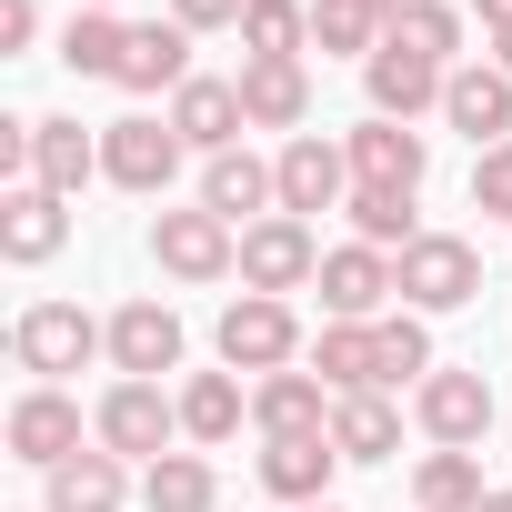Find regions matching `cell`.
I'll return each mask as SVG.
<instances>
[{"label": "cell", "mask_w": 512, "mask_h": 512, "mask_svg": "<svg viewBox=\"0 0 512 512\" xmlns=\"http://www.w3.org/2000/svg\"><path fill=\"white\" fill-rule=\"evenodd\" d=\"M372 362H382V372H372L382 392H402V382H432V372H442V352H432V322H422V312H382V322H372Z\"/></svg>", "instance_id": "4316f807"}, {"label": "cell", "mask_w": 512, "mask_h": 512, "mask_svg": "<svg viewBox=\"0 0 512 512\" xmlns=\"http://www.w3.org/2000/svg\"><path fill=\"white\" fill-rule=\"evenodd\" d=\"M392 272H402V312H422V322L482 302V251L462 231H422L412 251H392Z\"/></svg>", "instance_id": "277c9868"}, {"label": "cell", "mask_w": 512, "mask_h": 512, "mask_svg": "<svg viewBox=\"0 0 512 512\" xmlns=\"http://www.w3.org/2000/svg\"><path fill=\"white\" fill-rule=\"evenodd\" d=\"M171 171H181V131H171V111H161V121H151V111H131V121H111V131H101V181H121V191L161 201V191H171Z\"/></svg>", "instance_id": "8fae6325"}, {"label": "cell", "mask_w": 512, "mask_h": 512, "mask_svg": "<svg viewBox=\"0 0 512 512\" xmlns=\"http://www.w3.org/2000/svg\"><path fill=\"white\" fill-rule=\"evenodd\" d=\"M41 41V0H0V61Z\"/></svg>", "instance_id": "74e56055"}, {"label": "cell", "mask_w": 512, "mask_h": 512, "mask_svg": "<svg viewBox=\"0 0 512 512\" xmlns=\"http://www.w3.org/2000/svg\"><path fill=\"white\" fill-rule=\"evenodd\" d=\"M151 262H161V282H181V292H211V282H241V231L221 221V211H151Z\"/></svg>", "instance_id": "7a4b0ae2"}, {"label": "cell", "mask_w": 512, "mask_h": 512, "mask_svg": "<svg viewBox=\"0 0 512 512\" xmlns=\"http://www.w3.org/2000/svg\"><path fill=\"white\" fill-rule=\"evenodd\" d=\"M442 121L472 141V151H492V141H512V81L492 71V61H462L452 81H442Z\"/></svg>", "instance_id": "ffe728a7"}, {"label": "cell", "mask_w": 512, "mask_h": 512, "mask_svg": "<svg viewBox=\"0 0 512 512\" xmlns=\"http://www.w3.org/2000/svg\"><path fill=\"white\" fill-rule=\"evenodd\" d=\"M201 211H221L231 231L272 221V211H282V181H272V161H262V151H221V161H201Z\"/></svg>", "instance_id": "ac0fdd59"}, {"label": "cell", "mask_w": 512, "mask_h": 512, "mask_svg": "<svg viewBox=\"0 0 512 512\" xmlns=\"http://www.w3.org/2000/svg\"><path fill=\"white\" fill-rule=\"evenodd\" d=\"M171 131H181V151H201V161L241 151V131H251V111H241V81H211V71H191V81L171 91Z\"/></svg>", "instance_id": "4fadbf2b"}, {"label": "cell", "mask_w": 512, "mask_h": 512, "mask_svg": "<svg viewBox=\"0 0 512 512\" xmlns=\"http://www.w3.org/2000/svg\"><path fill=\"white\" fill-rule=\"evenodd\" d=\"M141 512H221L211 452H161V462L141 472Z\"/></svg>", "instance_id": "83f0119b"}, {"label": "cell", "mask_w": 512, "mask_h": 512, "mask_svg": "<svg viewBox=\"0 0 512 512\" xmlns=\"http://www.w3.org/2000/svg\"><path fill=\"white\" fill-rule=\"evenodd\" d=\"M211 342H221V372H241V382H262V372H302V362H312L302 312H292V302H272V292H231Z\"/></svg>", "instance_id": "6da1fadb"}, {"label": "cell", "mask_w": 512, "mask_h": 512, "mask_svg": "<svg viewBox=\"0 0 512 512\" xmlns=\"http://www.w3.org/2000/svg\"><path fill=\"white\" fill-rule=\"evenodd\" d=\"M41 492H51V512H121V502H131V462L91 442V452H71L61 472H41Z\"/></svg>", "instance_id": "603a6c76"}, {"label": "cell", "mask_w": 512, "mask_h": 512, "mask_svg": "<svg viewBox=\"0 0 512 512\" xmlns=\"http://www.w3.org/2000/svg\"><path fill=\"white\" fill-rule=\"evenodd\" d=\"M121 51H131L121 11H71V31H61V71L71 81H121Z\"/></svg>", "instance_id": "f546056e"}, {"label": "cell", "mask_w": 512, "mask_h": 512, "mask_svg": "<svg viewBox=\"0 0 512 512\" xmlns=\"http://www.w3.org/2000/svg\"><path fill=\"white\" fill-rule=\"evenodd\" d=\"M91 352H111V322H91L81 302H31V312L11 322V362H21L31 382H61V372H81Z\"/></svg>", "instance_id": "5b68a950"}, {"label": "cell", "mask_w": 512, "mask_h": 512, "mask_svg": "<svg viewBox=\"0 0 512 512\" xmlns=\"http://www.w3.org/2000/svg\"><path fill=\"white\" fill-rule=\"evenodd\" d=\"M111 372H121V382L181 372V312H171V302H121V312H111Z\"/></svg>", "instance_id": "e0dca14e"}, {"label": "cell", "mask_w": 512, "mask_h": 512, "mask_svg": "<svg viewBox=\"0 0 512 512\" xmlns=\"http://www.w3.org/2000/svg\"><path fill=\"white\" fill-rule=\"evenodd\" d=\"M392 41H402L412 61H432V71H462V41H472V21L452 11V0H402V11H392Z\"/></svg>", "instance_id": "f1b7e54d"}, {"label": "cell", "mask_w": 512, "mask_h": 512, "mask_svg": "<svg viewBox=\"0 0 512 512\" xmlns=\"http://www.w3.org/2000/svg\"><path fill=\"white\" fill-rule=\"evenodd\" d=\"M61 241H71V201H61V191H41V181H11V191H0V262L41 272V262H61Z\"/></svg>", "instance_id": "7c38bea8"}, {"label": "cell", "mask_w": 512, "mask_h": 512, "mask_svg": "<svg viewBox=\"0 0 512 512\" xmlns=\"http://www.w3.org/2000/svg\"><path fill=\"white\" fill-rule=\"evenodd\" d=\"M332 382L302 362V372H262V382H251V432H262V442H292V432H332Z\"/></svg>", "instance_id": "5bb4252c"}, {"label": "cell", "mask_w": 512, "mask_h": 512, "mask_svg": "<svg viewBox=\"0 0 512 512\" xmlns=\"http://www.w3.org/2000/svg\"><path fill=\"white\" fill-rule=\"evenodd\" d=\"M241 422H251V382L241 372H191L181 382V442L191 452H221Z\"/></svg>", "instance_id": "7402d4cb"}, {"label": "cell", "mask_w": 512, "mask_h": 512, "mask_svg": "<svg viewBox=\"0 0 512 512\" xmlns=\"http://www.w3.org/2000/svg\"><path fill=\"white\" fill-rule=\"evenodd\" d=\"M332 452L342 462H392L402 452V402L392 392H342L332 402Z\"/></svg>", "instance_id": "484cf974"}, {"label": "cell", "mask_w": 512, "mask_h": 512, "mask_svg": "<svg viewBox=\"0 0 512 512\" xmlns=\"http://www.w3.org/2000/svg\"><path fill=\"white\" fill-rule=\"evenodd\" d=\"M272 181H282V211L312 221V211H352V151L322 141V131H292L272 151Z\"/></svg>", "instance_id": "ba28073f"}, {"label": "cell", "mask_w": 512, "mask_h": 512, "mask_svg": "<svg viewBox=\"0 0 512 512\" xmlns=\"http://www.w3.org/2000/svg\"><path fill=\"white\" fill-rule=\"evenodd\" d=\"M472 11H482V31H502V21H512V0H472Z\"/></svg>", "instance_id": "60d3db41"}, {"label": "cell", "mask_w": 512, "mask_h": 512, "mask_svg": "<svg viewBox=\"0 0 512 512\" xmlns=\"http://www.w3.org/2000/svg\"><path fill=\"white\" fill-rule=\"evenodd\" d=\"M251 472H262V492H272V502L312 512V502H332L342 452H332V432H292V442H262V452H251Z\"/></svg>", "instance_id": "9a60e30c"}, {"label": "cell", "mask_w": 512, "mask_h": 512, "mask_svg": "<svg viewBox=\"0 0 512 512\" xmlns=\"http://www.w3.org/2000/svg\"><path fill=\"white\" fill-rule=\"evenodd\" d=\"M312 51V0H251L241 11V61H302Z\"/></svg>", "instance_id": "1f68e13d"}, {"label": "cell", "mask_w": 512, "mask_h": 512, "mask_svg": "<svg viewBox=\"0 0 512 512\" xmlns=\"http://www.w3.org/2000/svg\"><path fill=\"white\" fill-rule=\"evenodd\" d=\"M0 442H11V462H31V472H61L71 452H91V442H81V402H71L61 382H31V392L11 402V422H0Z\"/></svg>", "instance_id": "30bf717a"}, {"label": "cell", "mask_w": 512, "mask_h": 512, "mask_svg": "<svg viewBox=\"0 0 512 512\" xmlns=\"http://www.w3.org/2000/svg\"><path fill=\"white\" fill-rule=\"evenodd\" d=\"M382 41H392L382 21H362V11H332V0H312V51H322V61H372Z\"/></svg>", "instance_id": "e575fe53"}, {"label": "cell", "mask_w": 512, "mask_h": 512, "mask_svg": "<svg viewBox=\"0 0 512 512\" xmlns=\"http://www.w3.org/2000/svg\"><path fill=\"white\" fill-rule=\"evenodd\" d=\"M482 512H512V492H482Z\"/></svg>", "instance_id": "b9f144b4"}, {"label": "cell", "mask_w": 512, "mask_h": 512, "mask_svg": "<svg viewBox=\"0 0 512 512\" xmlns=\"http://www.w3.org/2000/svg\"><path fill=\"white\" fill-rule=\"evenodd\" d=\"M492 71H502V81H512V21H502V31H492Z\"/></svg>", "instance_id": "ab89813d"}, {"label": "cell", "mask_w": 512, "mask_h": 512, "mask_svg": "<svg viewBox=\"0 0 512 512\" xmlns=\"http://www.w3.org/2000/svg\"><path fill=\"white\" fill-rule=\"evenodd\" d=\"M322 322H382L392 302H402V272H392V251H372V241H342V251H322Z\"/></svg>", "instance_id": "9c48e42d"}, {"label": "cell", "mask_w": 512, "mask_h": 512, "mask_svg": "<svg viewBox=\"0 0 512 512\" xmlns=\"http://www.w3.org/2000/svg\"><path fill=\"white\" fill-rule=\"evenodd\" d=\"M191 81V31L181 21H131V51H121V91H181Z\"/></svg>", "instance_id": "d4e9b609"}, {"label": "cell", "mask_w": 512, "mask_h": 512, "mask_svg": "<svg viewBox=\"0 0 512 512\" xmlns=\"http://www.w3.org/2000/svg\"><path fill=\"white\" fill-rule=\"evenodd\" d=\"M31 181H41V191H61V201H81V191L101 181V131H81L71 111L31 121Z\"/></svg>", "instance_id": "d6986e66"}, {"label": "cell", "mask_w": 512, "mask_h": 512, "mask_svg": "<svg viewBox=\"0 0 512 512\" xmlns=\"http://www.w3.org/2000/svg\"><path fill=\"white\" fill-rule=\"evenodd\" d=\"M241 11H251V0H171V21L201 41V31H241Z\"/></svg>", "instance_id": "8d00e7d4"}, {"label": "cell", "mask_w": 512, "mask_h": 512, "mask_svg": "<svg viewBox=\"0 0 512 512\" xmlns=\"http://www.w3.org/2000/svg\"><path fill=\"white\" fill-rule=\"evenodd\" d=\"M472 211H492V221H512V141H492V151H472Z\"/></svg>", "instance_id": "d590c367"}, {"label": "cell", "mask_w": 512, "mask_h": 512, "mask_svg": "<svg viewBox=\"0 0 512 512\" xmlns=\"http://www.w3.org/2000/svg\"><path fill=\"white\" fill-rule=\"evenodd\" d=\"M312 372H322L332 392H382V382H372V372H382V362H372V322H322V332H312Z\"/></svg>", "instance_id": "d6a6232c"}, {"label": "cell", "mask_w": 512, "mask_h": 512, "mask_svg": "<svg viewBox=\"0 0 512 512\" xmlns=\"http://www.w3.org/2000/svg\"><path fill=\"white\" fill-rule=\"evenodd\" d=\"M312 282H322V241H312V221L272 211V221H251V231H241V292L292 302V292H312Z\"/></svg>", "instance_id": "52a82bcc"}, {"label": "cell", "mask_w": 512, "mask_h": 512, "mask_svg": "<svg viewBox=\"0 0 512 512\" xmlns=\"http://www.w3.org/2000/svg\"><path fill=\"white\" fill-rule=\"evenodd\" d=\"M332 11H362V21H382V31H392V11H402V0H332Z\"/></svg>", "instance_id": "f35d334b"}, {"label": "cell", "mask_w": 512, "mask_h": 512, "mask_svg": "<svg viewBox=\"0 0 512 512\" xmlns=\"http://www.w3.org/2000/svg\"><path fill=\"white\" fill-rule=\"evenodd\" d=\"M342 151H352V181H382V191H422V171H432V141L412 121H382V111L352 121Z\"/></svg>", "instance_id": "2e32d148"}, {"label": "cell", "mask_w": 512, "mask_h": 512, "mask_svg": "<svg viewBox=\"0 0 512 512\" xmlns=\"http://www.w3.org/2000/svg\"><path fill=\"white\" fill-rule=\"evenodd\" d=\"M81 11H111V0H81Z\"/></svg>", "instance_id": "7bdbcfd3"}, {"label": "cell", "mask_w": 512, "mask_h": 512, "mask_svg": "<svg viewBox=\"0 0 512 512\" xmlns=\"http://www.w3.org/2000/svg\"><path fill=\"white\" fill-rule=\"evenodd\" d=\"M91 442L151 472L161 452H181V392H161V382H111L101 412H91Z\"/></svg>", "instance_id": "3957f363"}, {"label": "cell", "mask_w": 512, "mask_h": 512, "mask_svg": "<svg viewBox=\"0 0 512 512\" xmlns=\"http://www.w3.org/2000/svg\"><path fill=\"white\" fill-rule=\"evenodd\" d=\"M312 512H342V502H312Z\"/></svg>", "instance_id": "ee69618b"}, {"label": "cell", "mask_w": 512, "mask_h": 512, "mask_svg": "<svg viewBox=\"0 0 512 512\" xmlns=\"http://www.w3.org/2000/svg\"><path fill=\"white\" fill-rule=\"evenodd\" d=\"M482 452H422L412 462V512H482Z\"/></svg>", "instance_id": "4dcf8cb0"}, {"label": "cell", "mask_w": 512, "mask_h": 512, "mask_svg": "<svg viewBox=\"0 0 512 512\" xmlns=\"http://www.w3.org/2000/svg\"><path fill=\"white\" fill-rule=\"evenodd\" d=\"M442 81H452V71L412 61L402 41H382V51L362 61V91H372V111H382V121H422V111H442Z\"/></svg>", "instance_id": "44dd1931"}, {"label": "cell", "mask_w": 512, "mask_h": 512, "mask_svg": "<svg viewBox=\"0 0 512 512\" xmlns=\"http://www.w3.org/2000/svg\"><path fill=\"white\" fill-rule=\"evenodd\" d=\"M412 201H422V191H382V181H352V231H362L372 251H412V241H422Z\"/></svg>", "instance_id": "836d02e7"}, {"label": "cell", "mask_w": 512, "mask_h": 512, "mask_svg": "<svg viewBox=\"0 0 512 512\" xmlns=\"http://www.w3.org/2000/svg\"><path fill=\"white\" fill-rule=\"evenodd\" d=\"M241 111H251V131H302L312 121V71L302 61H241Z\"/></svg>", "instance_id": "cb8c5ba5"}, {"label": "cell", "mask_w": 512, "mask_h": 512, "mask_svg": "<svg viewBox=\"0 0 512 512\" xmlns=\"http://www.w3.org/2000/svg\"><path fill=\"white\" fill-rule=\"evenodd\" d=\"M412 422H422L432 452H482V432H492V382H482L472 362H442L432 382H412Z\"/></svg>", "instance_id": "8992f818"}]
</instances>
